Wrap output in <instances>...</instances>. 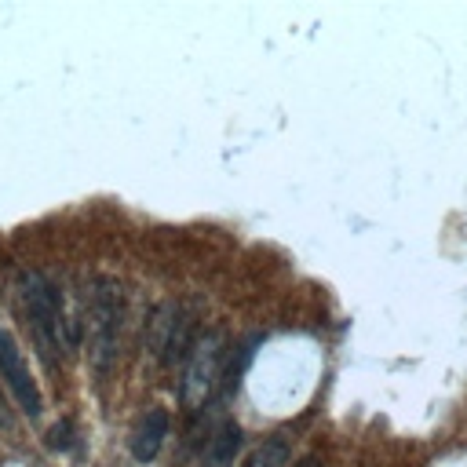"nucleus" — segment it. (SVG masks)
I'll use <instances>...</instances> for the list:
<instances>
[{
    "mask_svg": "<svg viewBox=\"0 0 467 467\" xmlns=\"http://www.w3.org/2000/svg\"><path fill=\"white\" fill-rule=\"evenodd\" d=\"M15 292H18V306L26 314L29 336H33L44 365L47 368H58L62 358H66V350H73L77 339H80V328L66 317L58 285L47 274H40V270H22Z\"/></svg>",
    "mask_w": 467,
    "mask_h": 467,
    "instance_id": "1",
    "label": "nucleus"
},
{
    "mask_svg": "<svg viewBox=\"0 0 467 467\" xmlns=\"http://www.w3.org/2000/svg\"><path fill=\"white\" fill-rule=\"evenodd\" d=\"M120 325H124L120 285L113 277H95L91 299H88V365L95 368V376H106L109 365L117 361Z\"/></svg>",
    "mask_w": 467,
    "mask_h": 467,
    "instance_id": "2",
    "label": "nucleus"
},
{
    "mask_svg": "<svg viewBox=\"0 0 467 467\" xmlns=\"http://www.w3.org/2000/svg\"><path fill=\"white\" fill-rule=\"evenodd\" d=\"M223 361H226V339L219 332L197 336L190 358L182 361V379H179V401L186 412H197L212 398V390L223 379Z\"/></svg>",
    "mask_w": 467,
    "mask_h": 467,
    "instance_id": "3",
    "label": "nucleus"
},
{
    "mask_svg": "<svg viewBox=\"0 0 467 467\" xmlns=\"http://www.w3.org/2000/svg\"><path fill=\"white\" fill-rule=\"evenodd\" d=\"M193 343H197V336H193V314L182 303H164L157 310V317H153V336H150L153 354L164 365H175V361H186L190 358Z\"/></svg>",
    "mask_w": 467,
    "mask_h": 467,
    "instance_id": "4",
    "label": "nucleus"
},
{
    "mask_svg": "<svg viewBox=\"0 0 467 467\" xmlns=\"http://www.w3.org/2000/svg\"><path fill=\"white\" fill-rule=\"evenodd\" d=\"M0 379H4L7 390L15 394L18 409H22L29 420H40V412H44V394H40L33 372H29V361H26L22 347H18V339H15L7 328H0Z\"/></svg>",
    "mask_w": 467,
    "mask_h": 467,
    "instance_id": "5",
    "label": "nucleus"
},
{
    "mask_svg": "<svg viewBox=\"0 0 467 467\" xmlns=\"http://www.w3.org/2000/svg\"><path fill=\"white\" fill-rule=\"evenodd\" d=\"M168 427H171L168 409H161V405L146 409L142 420H139L135 431H131V456H135L139 463H150V460L161 452V445H164V438H168Z\"/></svg>",
    "mask_w": 467,
    "mask_h": 467,
    "instance_id": "6",
    "label": "nucleus"
},
{
    "mask_svg": "<svg viewBox=\"0 0 467 467\" xmlns=\"http://www.w3.org/2000/svg\"><path fill=\"white\" fill-rule=\"evenodd\" d=\"M241 441H244V431L234 423V420H223L208 445H204V456H201V467H234L237 452H241Z\"/></svg>",
    "mask_w": 467,
    "mask_h": 467,
    "instance_id": "7",
    "label": "nucleus"
},
{
    "mask_svg": "<svg viewBox=\"0 0 467 467\" xmlns=\"http://www.w3.org/2000/svg\"><path fill=\"white\" fill-rule=\"evenodd\" d=\"M292 460V441L288 434H270L263 438V445L244 460V467H288Z\"/></svg>",
    "mask_w": 467,
    "mask_h": 467,
    "instance_id": "8",
    "label": "nucleus"
},
{
    "mask_svg": "<svg viewBox=\"0 0 467 467\" xmlns=\"http://www.w3.org/2000/svg\"><path fill=\"white\" fill-rule=\"evenodd\" d=\"M47 445H51V449H69V445H73V423H69V420L55 423L51 434H47Z\"/></svg>",
    "mask_w": 467,
    "mask_h": 467,
    "instance_id": "9",
    "label": "nucleus"
},
{
    "mask_svg": "<svg viewBox=\"0 0 467 467\" xmlns=\"http://www.w3.org/2000/svg\"><path fill=\"white\" fill-rule=\"evenodd\" d=\"M11 427H15V412H11V405H7V398L0 390V431H11Z\"/></svg>",
    "mask_w": 467,
    "mask_h": 467,
    "instance_id": "10",
    "label": "nucleus"
},
{
    "mask_svg": "<svg viewBox=\"0 0 467 467\" xmlns=\"http://www.w3.org/2000/svg\"><path fill=\"white\" fill-rule=\"evenodd\" d=\"M299 467H317V460H314V456H306V460H303Z\"/></svg>",
    "mask_w": 467,
    "mask_h": 467,
    "instance_id": "11",
    "label": "nucleus"
}]
</instances>
